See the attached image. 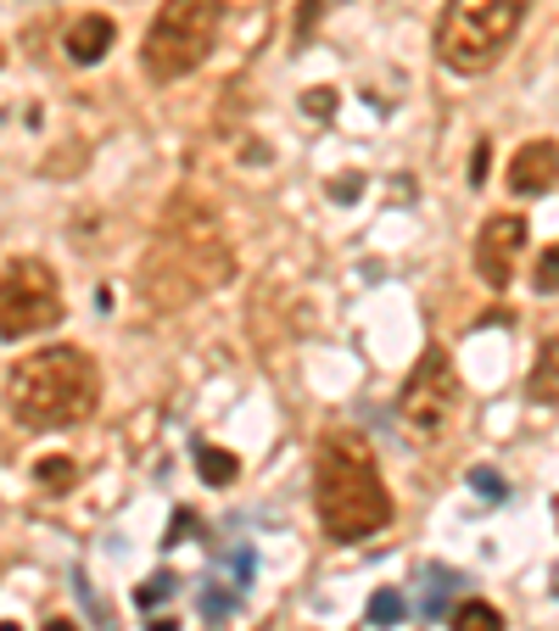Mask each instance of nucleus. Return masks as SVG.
Instances as JSON below:
<instances>
[{
	"instance_id": "cd10ccee",
	"label": "nucleus",
	"mask_w": 559,
	"mask_h": 631,
	"mask_svg": "<svg viewBox=\"0 0 559 631\" xmlns=\"http://www.w3.org/2000/svg\"><path fill=\"white\" fill-rule=\"evenodd\" d=\"M554 520H559V503H554Z\"/></svg>"
},
{
	"instance_id": "9d476101",
	"label": "nucleus",
	"mask_w": 559,
	"mask_h": 631,
	"mask_svg": "<svg viewBox=\"0 0 559 631\" xmlns=\"http://www.w3.org/2000/svg\"><path fill=\"white\" fill-rule=\"evenodd\" d=\"M112 39H118V23L112 17H102V12H90V17H79L73 28H68V62H79V68H96L107 51H112Z\"/></svg>"
},
{
	"instance_id": "7ed1b4c3",
	"label": "nucleus",
	"mask_w": 559,
	"mask_h": 631,
	"mask_svg": "<svg viewBox=\"0 0 559 631\" xmlns=\"http://www.w3.org/2000/svg\"><path fill=\"white\" fill-rule=\"evenodd\" d=\"M12 419L28 430H68L84 425L102 403V369L84 347H39L7 374Z\"/></svg>"
},
{
	"instance_id": "412c9836",
	"label": "nucleus",
	"mask_w": 559,
	"mask_h": 631,
	"mask_svg": "<svg viewBox=\"0 0 559 631\" xmlns=\"http://www.w3.org/2000/svg\"><path fill=\"white\" fill-rule=\"evenodd\" d=\"M358 197H364V174H336V179H331V202L347 207V202H358Z\"/></svg>"
},
{
	"instance_id": "f3484780",
	"label": "nucleus",
	"mask_w": 559,
	"mask_h": 631,
	"mask_svg": "<svg viewBox=\"0 0 559 631\" xmlns=\"http://www.w3.org/2000/svg\"><path fill=\"white\" fill-rule=\"evenodd\" d=\"M403 620V593H376V598H369V626H397Z\"/></svg>"
},
{
	"instance_id": "6ab92c4d",
	"label": "nucleus",
	"mask_w": 559,
	"mask_h": 631,
	"mask_svg": "<svg viewBox=\"0 0 559 631\" xmlns=\"http://www.w3.org/2000/svg\"><path fill=\"white\" fill-rule=\"evenodd\" d=\"M302 112H308V118H331V112H336V90L313 84V90L302 95Z\"/></svg>"
},
{
	"instance_id": "5701e85b",
	"label": "nucleus",
	"mask_w": 559,
	"mask_h": 631,
	"mask_svg": "<svg viewBox=\"0 0 559 631\" xmlns=\"http://www.w3.org/2000/svg\"><path fill=\"white\" fill-rule=\"evenodd\" d=\"M191 525H197V514H191V509H179V514H174V525H168V537H163V543H168V548H179L185 537H191Z\"/></svg>"
},
{
	"instance_id": "ddd939ff",
	"label": "nucleus",
	"mask_w": 559,
	"mask_h": 631,
	"mask_svg": "<svg viewBox=\"0 0 559 631\" xmlns=\"http://www.w3.org/2000/svg\"><path fill=\"white\" fill-rule=\"evenodd\" d=\"M453 631H503V615L492 609V604H481V598H464V604H453Z\"/></svg>"
},
{
	"instance_id": "4468645a",
	"label": "nucleus",
	"mask_w": 559,
	"mask_h": 631,
	"mask_svg": "<svg viewBox=\"0 0 559 631\" xmlns=\"http://www.w3.org/2000/svg\"><path fill=\"white\" fill-rule=\"evenodd\" d=\"M34 480H39L45 492H68L73 480H79V464H73L68 453H45V459L34 464Z\"/></svg>"
},
{
	"instance_id": "20e7f679",
	"label": "nucleus",
	"mask_w": 559,
	"mask_h": 631,
	"mask_svg": "<svg viewBox=\"0 0 559 631\" xmlns=\"http://www.w3.org/2000/svg\"><path fill=\"white\" fill-rule=\"evenodd\" d=\"M532 0H448L437 17V57L453 73H487L515 45Z\"/></svg>"
},
{
	"instance_id": "bb28decb",
	"label": "nucleus",
	"mask_w": 559,
	"mask_h": 631,
	"mask_svg": "<svg viewBox=\"0 0 559 631\" xmlns=\"http://www.w3.org/2000/svg\"><path fill=\"white\" fill-rule=\"evenodd\" d=\"M0 631H23V626H17V620H0Z\"/></svg>"
},
{
	"instance_id": "aec40b11",
	"label": "nucleus",
	"mask_w": 559,
	"mask_h": 631,
	"mask_svg": "<svg viewBox=\"0 0 559 631\" xmlns=\"http://www.w3.org/2000/svg\"><path fill=\"white\" fill-rule=\"evenodd\" d=\"M453 570H431V593H426V615H442V598L453 593Z\"/></svg>"
},
{
	"instance_id": "f8f14e48",
	"label": "nucleus",
	"mask_w": 559,
	"mask_h": 631,
	"mask_svg": "<svg viewBox=\"0 0 559 631\" xmlns=\"http://www.w3.org/2000/svg\"><path fill=\"white\" fill-rule=\"evenodd\" d=\"M197 475L207 480V487H229V480L241 475V459L218 448V442H197Z\"/></svg>"
},
{
	"instance_id": "393cba45",
	"label": "nucleus",
	"mask_w": 559,
	"mask_h": 631,
	"mask_svg": "<svg viewBox=\"0 0 559 631\" xmlns=\"http://www.w3.org/2000/svg\"><path fill=\"white\" fill-rule=\"evenodd\" d=\"M45 631H79V626H73V620H62V615H57V620H45Z\"/></svg>"
},
{
	"instance_id": "dca6fc26",
	"label": "nucleus",
	"mask_w": 559,
	"mask_h": 631,
	"mask_svg": "<svg viewBox=\"0 0 559 631\" xmlns=\"http://www.w3.org/2000/svg\"><path fill=\"white\" fill-rule=\"evenodd\" d=\"M174 598V575L168 570H157L152 581H140V587H134V604L140 609H157V604H168Z\"/></svg>"
},
{
	"instance_id": "b1692460",
	"label": "nucleus",
	"mask_w": 559,
	"mask_h": 631,
	"mask_svg": "<svg viewBox=\"0 0 559 631\" xmlns=\"http://www.w3.org/2000/svg\"><path fill=\"white\" fill-rule=\"evenodd\" d=\"M481 179H487V140L471 152V184H481Z\"/></svg>"
},
{
	"instance_id": "a211bd4d",
	"label": "nucleus",
	"mask_w": 559,
	"mask_h": 631,
	"mask_svg": "<svg viewBox=\"0 0 559 631\" xmlns=\"http://www.w3.org/2000/svg\"><path fill=\"white\" fill-rule=\"evenodd\" d=\"M532 285L543 290V297H554V290H559V247H548V252L537 258V269H532Z\"/></svg>"
},
{
	"instance_id": "f03ea898",
	"label": "nucleus",
	"mask_w": 559,
	"mask_h": 631,
	"mask_svg": "<svg viewBox=\"0 0 559 631\" xmlns=\"http://www.w3.org/2000/svg\"><path fill=\"white\" fill-rule=\"evenodd\" d=\"M313 509L331 543H369L392 525V492L358 430H324L313 459Z\"/></svg>"
},
{
	"instance_id": "9b49d317",
	"label": "nucleus",
	"mask_w": 559,
	"mask_h": 631,
	"mask_svg": "<svg viewBox=\"0 0 559 631\" xmlns=\"http://www.w3.org/2000/svg\"><path fill=\"white\" fill-rule=\"evenodd\" d=\"M526 397L532 403H559V335L537 347V364H532V380H526Z\"/></svg>"
},
{
	"instance_id": "2eb2a0df",
	"label": "nucleus",
	"mask_w": 559,
	"mask_h": 631,
	"mask_svg": "<svg viewBox=\"0 0 559 631\" xmlns=\"http://www.w3.org/2000/svg\"><path fill=\"white\" fill-rule=\"evenodd\" d=\"M336 7H347V0H297V17H292V34H297V39H313V34H319V23L331 17Z\"/></svg>"
},
{
	"instance_id": "f257e3e1",
	"label": "nucleus",
	"mask_w": 559,
	"mask_h": 631,
	"mask_svg": "<svg viewBox=\"0 0 559 631\" xmlns=\"http://www.w3.org/2000/svg\"><path fill=\"white\" fill-rule=\"evenodd\" d=\"M229 274H236V252H229V240L218 235L213 213H202L191 202H174L146 263H140V297L157 313H174L185 302L207 297V290H218Z\"/></svg>"
},
{
	"instance_id": "423d86ee",
	"label": "nucleus",
	"mask_w": 559,
	"mask_h": 631,
	"mask_svg": "<svg viewBox=\"0 0 559 631\" xmlns=\"http://www.w3.org/2000/svg\"><path fill=\"white\" fill-rule=\"evenodd\" d=\"M62 324L57 269L39 258H12L0 269V342H28Z\"/></svg>"
},
{
	"instance_id": "39448f33",
	"label": "nucleus",
	"mask_w": 559,
	"mask_h": 631,
	"mask_svg": "<svg viewBox=\"0 0 559 631\" xmlns=\"http://www.w3.org/2000/svg\"><path fill=\"white\" fill-rule=\"evenodd\" d=\"M218 28H224L218 0H163L146 28V45H140V62H146L157 84H174L207 62V51L218 45Z\"/></svg>"
},
{
	"instance_id": "a878e982",
	"label": "nucleus",
	"mask_w": 559,
	"mask_h": 631,
	"mask_svg": "<svg viewBox=\"0 0 559 631\" xmlns=\"http://www.w3.org/2000/svg\"><path fill=\"white\" fill-rule=\"evenodd\" d=\"M146 631H179V626H174V620H168V615H163V620H152V626H146Z\"/></svg>"
},
{
	"instance_id": "0eeeda50",
	"label": "nucleus",
	"mask_w": 559,
	"mask_h": 631,
	"mask_svg": "<svg viewBox=\"0 0 559 631\" xmlns=\"http://www.w3.org/2000/svg\"><path fill=\"white\" fill-rule=\"evenodd\" d=\"M397 414H403V425L414 436H426V442H437V436L453 430V419L464 414V380H459V369H453V358L442 347H426V358L408 369Z\"/></svg>"
},
{
	"instance_id": "4be33fe9",
	"label": "nucleus",
	"mask_w": 559,
	"mask_h": 631,
	"mask_svg": "<svg viewBox=\"0 0 559 631\" xmlns=\"http://www.w3.org/2000/svg\"><path fill=\"white\" fill-rule=\"evenodd\" d=\"M471 487H476V492H481L487 503H498V498H503V475L481 464V469H471Z\"/></svg>"
},
{
	"instance_id": "1a4fd4ad",
	"label": "nucleus",
	"mask_w": 559,
	"mask_h": 631,
	"mask_svg": "<svg viewBox=\"0 0 559 631\" xmlns=\"http://www.w3.org/2000/svg\"><path fill=\"white\" fill-rule=\"evenodd\" d=\"M509 197H548L559 184V140H526L515 157H509Z\"/></svg>"
},
{
	"instance_id": "6e6552de",
	"label": "nucleus",
	"mask_w": 559,
	"mask_h": 631,
	"mask_svg": "<svg viewBox=\"0 0 559 631\" xmlns=\"http://www.w3.org/2000/svg\"><path fill=\"white\" fill-rule=\"evenodd\" d=\"M526 240H532V224L521 213H487L481 229H476V274L487 290H503L509 279H515V263L526 252Z\"/></svg>"
}]
</instances>
